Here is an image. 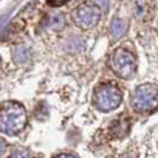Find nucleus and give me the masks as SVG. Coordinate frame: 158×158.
I'll return each mask as SVG.
<instances>
[{
    "label": "nucleus",
    "mask_w": 158,
    "mask_h": 158,
    "mask_svg": "<svg viewBox=\"0 0 158 158\" xmlns=\"http://www.w3.org/2000/svg\"><path fill=\"white\" fill-rule=\"evenodd\" d=\"M26 125V112L20 103L7 101L0 106V131L16 135Z\"/></svg>",
    "instance_id": "f257e3e1"
},
{
    "label": "nucleus",
    "mask_w": 158,
    "mask_h": 158,
    "mask_svg": "<svg viewBox=\"0 0 158 158\" xmlns=\"http://www.w3.org/2000/svg\"><path fill=\"white\" fill-rule=\"evenodd\" d=\"M123 100V93L117 85L112 82H105L95 88L93 102L98 110L108 112L120 106Z\"/></svg>",
    "instance_id": "f03ea898"
},
{
    "label": "nucleus",
    "mask_w": 158,
    "mask_h": 158,
    "mask_svg": "<svg viewBox=\"0 0 158 158\" xmlns=\"http://www.w3.org/2000/svg\"><path fill=\"white\" fill-rule=\"evenodd\" d=\"M131 103L137 112H153L158 107V87L152 83H144L138 86L132 94Z\"/></svg>",
    "instance_id": "7ed1b4c3"
},
{
    "label": "nucleus",
    "mask_w": 158,
    "mask_h": 158,
    "mask_svg": "<svg viewBox=\"0 0 158 158\" xmlns=\"http://www.w3.org/2000/svg\"><path fill=\"white\" fill-rule=\"evenodd\" d=\"M111 68L119 77L132 79L137 73L135 57L125 49H118L111 58Z\"/></svg>",
    "instance_id": "20e7f679"
},
{
    "label": "nucleus",
    "mask_w": 158,
    "mask_h": 158,
    "mask_svg": "<svg viewBox=\"0 0 158 158\" xmlns=\"http://www.w3.org/2000/svg\"><path fill=\"white\" fill-rule=\"evenodd\" d=\"M101 18V8L92 4L81 5L73 12V19L75 24L81 29H92L100 22Z\"/></svg>",
    "instance_id": "39448f33"
},
{
    "label": "nucleus",
    "mask_w": 158,
    "mask_h": 158,
    "mask_svg": "<svg viewBox=\"0 0 158 158\" xmlns=\"http://www.w3.org/2000/svg\"><path fill=\"white\" fill-rule=\"evenodd\" d=\"M126 23L123 19H119V18H114L113 19V22L111 24V35L114 40L121 38L126 33Z\"/></svg>",
    "instance_id": "423d86ee"
},
{
    "label": "nucleus",
    "mask_w": 158,
    "mask_h": 158,
    "mask_svg": "<svg viewBox=\"0 0 158 158\" xmlns=\"http://www.w3.org/2000/svg\"><path fill=\"white\" fill-rule=\"evenodd\" d=\"M48 25H49L50 29H52L55 31H60V30H62L65 26V18L61 13L52 15L51 17H49V19H48Z\"/></svg>",
    "instance_id": "0eeeda50"
},
{
    "label": "nucleus",
    "mask_w": 158,
    "mask_h": 158,
    "mask_svg": "<svg viewBox=\"0 0 158 158\" xmlns=\"http://www.w3.org/2000/svg\"><path fill=\"white\" fill-rule=\"evenodd\" d=\"M29 57H30V54H29V49L26 47H19L15 50L13 58L18 63H25L29 60Z\"/></svg>",
    "instance_id": "6e6552de"
},
{
    "label": "nucleus",
    "mask_w": 158,
    "mask_h": 158,
    "mask_svg": "<svg viewBox=\"0 0 158 158\" xmlns=\"http://www.w3.org/2000/svg\"><path fill=\"white\" fill-rule=\"evenodd\" d=\"M83 48H85L83 40H81L80 38H77V37H74V38H71V40L68 42V50H69L70 52H74V54H75V52H79Z\"/></svg>",
    "instance_id": "1a4fd4ad"
},
{
    "label": "nucleus",
    "mask_w": 158,
    "mask_h": 158,
    "mask_svg": "<svg viewBox=\"0 0 158 158\" xmlns=\"http://www.w3.org/2000/svg\"><path fill=\"white\" fill-rule=\"evenodd\" d=\"M10 158H31L30 157V153L24 149H16L11 153Z\"/></svg>",
    "instance_id": "9d476101"
},
{
    "label": "nucleus",
    "mask_w": 158,
    "mask_h": 158,
    "mask_svg": "<svg viewBox=\"0 0 158 158\" xmlns=\"http://www.w3.org/2000/svg\"><path fill=\"white\" fill-rule=\"evenodd\" d=\"M69 0H47L48 5L51 6V7H58V6H62L64 4H67Z\"/></svg>",
    "instance_id": "9b49d317"
},
{
    "label": "nucleus",
    "mask_w": 158,
    "mask_h": 158,
    "mask_svg": "<svg viewBox=\"0 0 158 158\" xmlns=\"http://www.w3.org/2000/svg\"><path fill=\"white\" fill-rule=\"evenodd\" d=\"M93 4L99 6L100 8H107L108 6V0H93Z\"/></svg>",
    "instance_id": "f8f14e48"
},
{
    "label": "nucleus",
    "mask_w": 158,
    "mask_h": 158,
    "mask_svg": "<svg viewBox=\"0 0 158 158\" xmlns=\"http://www.w3.org/2000/svg\"><path fill=\"white\" fill-rule=\"evenodd\" d=\"M5 150H6V143L0 138V155H2L5 152Z\"/></svg>",
    "instance_id": "ddd939ff"
},
{
    "label": "nucleus",
    "mask_w": 158,
    "mask_h": 158,
    "mask_svg": "<svg viewBox=\"0 0 158 158\" xmlns=\"http://www.w3.org/2000/svg\"><path fill=\"white\" fill-rule=\"evenodd\" d=\"M55 158H77V157L74 156V155H70V153H63V155H60V156H57Z\"/></svg>",
    "instance_id": "4468645a"
}]
</instances>
